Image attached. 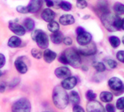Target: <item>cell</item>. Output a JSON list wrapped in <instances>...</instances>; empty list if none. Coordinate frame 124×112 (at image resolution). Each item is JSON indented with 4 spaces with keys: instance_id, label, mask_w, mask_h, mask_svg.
Here are the masks:
<instances>
[{
    "instance_id": "cell-1",
    "label": "cell",
    "mask_w": 124,
    "mask_h": 112,
    "mask_svg": "<svg viewBox=\"0 0 124 112\" xmlns=\"http://www.w3.org/2000/svg\"><path fill=\"white\" fill-rule=\"evenodd\" d=\"M52 101L55 106L60 110L65 109L68 105L70 102L69 95L61 85L56 86L53 90Z\"/></svg>"
},
{
    "instance_id": "cell-2",
    "label": "cell",
    "mask_w": 124,
    "mask_h": 112,
    "mask_svg": "<svg viewBox=\"0 0 124 112\" xmlns=\"http://www.w3.org/2000/svg\"><path fill=\"white\" fill-rule=\"evenodd\" d=\"M100 20L103 26L108 31L114 32L121 29L122 20L117 15H114L109 12L101 15Z\"/></svg>"
},
{
    "instance_id": "cell-3",
    "label": "cell",
    "mask_w": 124,
    "mask_h": 112,
    "mask_svg": "<svg viewBox=\"0 0 124 112\" xmlns=\"http://www.w3.org/2000/svg\"><path fill=\"white\" fill-rule=\"evenodd\" d=\"M63 54L67 58L68 64L75 68L80 67L82 64V59L80 54L77 50L73 48H69L64 52Z\"/></svg>"
},
{
    "instance_id": "cell-4",
    "label": "cell",
    "mask_w": 124,
    "mask_h": 112,
    "mask_svg": "<svg viewBox=\"0 0 124 112\" xmlns=\"http://www.w3.org/2000/svg\"><path fill=\"white\" fill-rule=\"evenodd\" d=\"M31 38L36 42L39 48L42 49H46L49 46V38L47 34L42 30H34L31 34Z\"/></svg>"
},
{
    "instance_id": "cell-5",
    "label": "cell",
    "mask_w": 124,
    "mask_h": 112,
    "mask_svg": "<svg viewBox=\"0 0 124 112\" xmlns=\"http://www.w3.org/2000/svg\"><path fill=\"white\" fill-rule=\"evenodd\" d=\"M12 112H31V105L29 100L26 98H20L12 105Z\"/></svg>"
},
{
    "instance_id": "cell-6",
    "label": "cell",
    "mask_w": 124,
    "mask_h": 112,
    "mask_svg": "<svg viewBox=\"0 0 124 112\" xmlns=\"http://www.w3.org/2000/svg\"><path fill=\"white\" fill-rule=\"evenodd\" d=\"M96 51H97V49H96V44L92 42H91L89 44H87L86 46H82L78 50L79 54L82 55H85V56H90V55H95Z\"/></svg>"
},
{
    "instance_id": "cell-7",
    "label": "cell",
    "mask_w": 124,
    "mask_h": 112,
    "mask_svg": "<svg viewBox=\"0 0 124 112\" xmlns=\"http://www.w3.org/2000/svg\"><path fill=\"white\" fill-rule=\"evenodd\" d=\"M86 109L87 112H105V108L98 101H89L87 104Z\"/></svg>"
},
{
    "instance_id": "cell-8",
    "label": "cell",
    "mask_w": 124,
    "mask_h": 112,
    "mask_svg": "<svg viewBox=\"0 0 124 112\" xmlns=\"http://www.w3.org/2000/svg\"><path fill=\"white\" fill-rule=\"evenodd\" d=\"M108 84L109 88L114 91H120L124 89L123 82L117 77H113V78L110 79Z\"/></svg>"
},
{
    "instance_id": "cell-9",
    "label": "cell",
    "mask_w": 124,
    "mask_h": 112,
    "mask_svg": "<svg viewBox=\"0 0 124 112\" xmlns=\"http://www.w3.org/2000/svg\"><path fill=\"white\" fill-rule=\"evenodd\" d=\"M76 40L78 44L83 46L89 44L92 40V35L87 31H84L83 33L77 35Z\"/></svg>"
},
{
    "instance_id": "cell-10",
    "label": "cell",
    "mask_w": 124,
    "mask_h": 112,
    "mask_svg": "<svg viewBox=\"0 0 124 112\" xmlns=\"http://www.w3.org/2000/svg\"><path fill=\"white\" fill-rule=\"evenodd\" d=\"M55 75L59 79H67L71 76V71L67 67H60L55 69Z\"/></svg>"
},
{
    "instance_id": "cell-11",
    "label": "cell",
    "mask_w": 124,
    "mask_h": 112,
    "mask_svg": "<svg viewBox=\"0 0 124 112\" xmlns=\"http://www.w3.org/2000/svg\"><path fill=\"white\" fill-rule=\"evenodd\" d=\"M77 84V79L74 76H70L64 79L61 82V86L65 90H72Z\"/></svg>"
},
{
    "instance_id": "cell-12",
    "label": "cell",
    "mask_w": 124,
    "mask_h": 112,
    "mask_svg": "<svg viewBox=\"0 0 124 112\" xmlns=\"http://www.w3.org/2000/svg\"><path fill=\"white\" fill-rule=\"evenodd\" d=\"M9 29L12 32L16 34V35L18 36H23L26 31L25 27H23V25L14 22H11L9 23Z\"/></svg>"
},
{
    "instance_id": "cell-13",
    "label": "cell",
    "mask_w": 124,
    "mask_h": 112,
    "mask_svg": "<svg viewBox=\"0 0 124 112\" xmlns=\"http://www.w3.org/2000/svg\"><path fill=\"white\" fill-rule=\"evenodd\" d=\"M42 5H43V0H31L28 5L29 12L32 14L37 13L40 9Z\"/></svg>"
},
{
    "instance_id": "cell-14",
    "label": "cell",
    "mask_w": 124,
    "mask_h": 112,
    "mask_svg": "<svg viewBox=\"0 0 124 112\" xmlns=\"http://www.w3.org/2000/svg\"><path fill=\"white\" fill-rule=\"evenodd\" d=\"M41 17L45 22H50L54 20L55 17V14L52 10L49 9V8H46L41 13Z\"/></svg>"
},
{
    "instance_id": "cell-15",
    "label": "cell",
    "mask_w": 124,
    "mask_h": 112,
    "mask_svg": "<svg viewBox=\"0 0 124 112\" xmlns=\"http://www.w3.org/2000/svg\"><path fill=\"white\" fill-rule=\"evenodd\" d=\"M43 57L44 61H45L46 63L50 64L55 60V58L57 57V54L55 52L52 51L51 49H46L43 52Z\"/></svg>"
},
{
    "instance_id": "cell-16",
    "label": "cell",
    "mask_w": 124,
    "mask_h": 112,
    "mask_svg": "<svg viewBox=\"0 0 124 112\" xmlns=\"http://www.w3.org/2000/svg\"><path fill=\"white\" fill-rule=\"evenodd\" d=\"M96 9H97V11L100 12L101 15L110 12L108 5V2L106 0H100V1L98 2V3H97Z\"/></svg>"
},
{
    "instance_id": "cell-17",
    "label": "cell",
    "mask_w": 124,
    "mask_h": 112,
    "mask_svg": "<svg viewBox=\"0 0 124 112\" xmlns=\"http://www.w3.org/2000/svg\"><path fill=\"white\" fill-rule=\"evenodd\" d=\"M59 22L63 25H69L75 22V19L71 14H64L59 18Z\"/></svg>"
},
{
    "instance_id": "cell-18",
    "label": "cell",
    "mask_w": 124,
    "mask_h": 112,
    "mask_svg": "<svg viewBox=\"0 0 124 112\" xmlns=\"http://www.w3.org/2000/svg\"><path fill=\"white\" fill-rule=\"evenodd\" d=\"M14 65H15L16 70L21 74H25L28 71L27 66H26V64L24 63V61L20 59H16L14 62Z\"/></svg>"
},
{
    "instance_id": "cell-19",
    "label": "cell",
    "mask_w": 124,
    "mask_h": 112,
    "mask_svg": "<svg viewBox=\"0 0 124 112\" xmlns=\"http://www.w3.org/2000/svg\"><path fill=\"white\" fill-rule=\"evenodd\" d=\"M50 38H51V40L53 44H60L61 42H63L64 40V35L63 34H62L61 31H57V32H55V33H52L50 36Z\"/></svg>"
},
{
    "instance_id": "cell-20",
    "label": "cell",
    "mask_w": 124,
    "mask_h": 112,
    "mask_svg": "<svg viewBox=\"0 0 124 112\" xmlns=\"http://www.w3.org/2000/svg\"><path fill=\"white\" fill-rule=\"evenodd\" d=\"M21 39L17 36H12L8 42V46L11 48H17L21 46Z\"/></svg>"
},
{
    "instance_id": "cell-21",
    "label": "cell",
    "mask_w": 124,
    "mask_h": 112,
    "mask_svg": "<svg viewBox=\"0 0 124 112\" xmlns=\"http://www.w3.org/2000/svg\"><path fill=\"white\" fill-rule=\"evenodd\" d=\"M69 99H70V102H71L73 105H78L79 102H80V97H79V94L78 93L77 91H75V90H73L70 93Z\"/></svg>"
},
{
    "instance_id": "cell-22",
    "label": "cell",
    "mask_w": 124,
    "mask_h": 112,
    "mask_svg": "<svg viewBox=\"0 0 124 112\" xmlns=\"http://www.w3.org/2000/svg\"><path fill=\"white\" fill-rule=\"evenodd\" d=\"M100 98L102 102H110L113 99V94L108 91H103L100 93Z\"/></svg>"
},
{
    "instance_id": "cell-23",
    "label": "cell",
    "mask_w": 124,
    "mask_h": 112,
    "mask_svg": "<svg viewBox=\"0 0 124 112\" xmlns=\"http://www.w3.org/2000/svg\"><path fill=\"white\" fill-rule=\"evenodd\" d=\"M47 28H48V30L52 32V33H55V32H57L59 31V24L58 23V22L53 20L50 22H49L48 25H47Z\"/></svg>"
},
{
    "instance_id": "cell-24",
    "label": "cell",
    "mask_w": 124,
    "mask_h": 112,
    "mask_svg": "<svg viewBox=\"0 0 124 112\" xmlns=\"http://www.w3.org/2000/svg\"><path fill=\"white\" fill-rule=\"evenodd\" d=\"M34 21L33 20H31V18H27L25 19L24 21V27L25 29V30H27L29 31H31L32 30H34Z\"/></svg>"
},
{
    "instance_id": "cell-25",
    "label": "cell",
    "mask_w": 124,
    "mask_h": 112,
    "mask_svg": "<svg viewBox=\"0 0 124 112\" xmlns=\"http://www.w3.org/2000/svg\"><path fill=\"white\" fill-rule=\"evenodd\" d=\"M114 11L117 15H122L124 14V5L120 2L115 3L114 5Z\"/></svg>"
},
{
    "instance_id": "cell-26",
    "label": "cell",
    "mask_w": 124,
    "mask_h": 112,
    "mask_svg": "<svg viewBox=\"0 0 124 112\" xmlns=\"http://www.w3.org/2000/svg\"><path fill=\"white\" fill-rule=\"evenodd\" d=\"M108 40H109V43H110L111 46L114 49L117 48L120 44V40L117 36H111V37H109Z\"/></svg>"
},
{
    "instance_id": "cell-27",
    "label": "cell",
    "mask_w": 124,
    "mask_h": 112,
    "mask_svg": "<svg viewBox=\"0 0 124 112\" xmlns=\"http://www.w3.org/2000/svg\"><path fill=\"white\" fill-rule=\"evenodd\" d=\"M93 67L96 69V70L97 72L102 73L105 70V66L102 62H99V61L94 62L93 63Z\"/></svg>"
},
{
    "instance_id": "cell-28",
    "label": "cell",
    "mask_w": 124,
    "mask_h": 112,
    "mask_svg": "<svg viewBox=\"0 0 124 112\" xmlns=\"http://www.w3.org/2000/svg\"><path fill=\"white\" fill-rule=\"evenodd\" d=\"M60 7L62 10H64L65 11H71V9H72V5H71V3H70L68 2L62 1V2L61 3Z\"/></svg>"
},
{
    "instance_id": "cell-29",
    "label": "cell",
    "mask_w": 124,
    "mask_h": 112,
    "mask_svg": "<svg viewBox=\"0 0 124 112\" xmlns=\"http://www.w3.org/2000/svg\"><path fill=\"white\" fill-rule=\"evenodd\" d=\"M31 55L36 59H40L43 56L41 52L37 49H32L31 51Z\"/></svg>"
},
{
    "instance_id": "cell-30",
    "label": "cell",
    "mask_w": 124,
    "mask_h": 112,
    "mask_svg": "<svg viewBox=\"0 0 124 112\" xmlns=\"http://www.w3.org/2000/svg\"><path fill=\"white\" fill-rule=\"evenodd\" d=\"M116 108L118 110H124V97H120L117 100Z\"/></svg>"
},
{
    "instance_id": "cell-31",
    "label": "cell",
    "mask_w": 124,
    "mask_h": 112,
    "mask_svg": "<svg viewBox=\"0 0 124 112\" xmlns=\"http://www.w3.org/2000/svg\"><path fill=\"white\" fill-rule=\"evenodd\" d=\"M86 98L89 100V101H93L95 100V99L96 98V94L92 91V90H87L86 93Z\"/></svg>"
},
{
    "instance_id": "cell-32",
    "label": "cell",
    "mask_w": 124,
    "mask_h": 112,
    "mask_svg": "<svg viewBox=\"0 0 124 112\" xmlns=\"http://www.w3.org/2000/svg\"><path fill=\"white\" fill-rule=\"evenodd\" d=\"M16 11L17 12H19L20 14H27L29 12L28 6H17L16 7Z\"/></svg>"
},
{
    "instance_id": "cell-33",
    "label": "cell",
    "mask_w": 124,
    "mask_h": 112,
    "mask_svg": "<svg viewBox=\"0 0 124 112\" xmlns=\"http://www.w3.org/2000/svg\"><path fill=\"white\" fill-rule=\"evenodd\" d=\"M76 6L79 9H84L87 6V2H86V0H78L77 1Z\"/></svg>"
},
{
    "instance_id": "cell-34",
    "label": "cell",
    "mask_w": 124,
    "mask_h": 112,
    "mask_svg": "<svg viewBox=\"0 0 124 112\" xmlns=\"http://www.w3.org/2000/svg\"><path fill=\"white\" fill-rule=\"evenodd\" d=\"M117 58L119 61L122 62V63H124V51L121 50V51H119L117 52Z\"/></svg>"
},
{
    "instance_id": "cell-35",
    "label": "cell",
    "mask_w": 124,
    "mask_h": 112,
    "mask_svg": "<svg viewBox=\"0 0 124 112\" xmlns=\"http://www.w3.org/2000/svg\"><path fill=\"white\" fill-rule=\"evenodd\" d=\"M107 64L109 66L110 68L111 69H115L117 67V63L114 61V60H112V59H109L108 60V61H107Z\"/></svg>"
},
{
    "instance_id": "cell-36",
    "label": "cell",
    "mask_w": 124,
    "mask_h": 112,
    "mask_svg": "<svg viewBox=\"0 0 124 112\" xmlns=\"http://www.w3.org/2000/svg\"><path fill=\"white\" fill-rule=\"evenodd\" d=\"M63 43L66 46H70V45L73 44V40L71 37H65L64 38Z\"/></svg>"
},
{
    "instance_id": "cell-37",
    "label": "cell",
    "mask_w": 124,
    "mask_h": 112,
    "mask_svg": "<svg viewBox=\"0 0 124 112\" xmlns=\"http://www.w3.org/2000/svg\"><path fill=\"white\" fill-rule=\"evenodd\" d=\"M105 110H106V111H107V112H115L114 106L112 104H110V103H108V104L106 105Z\"/></svg>"
},
{
    "instance_id": "cell-38",
    "label": "cell",
    "mask_w": 124,
    "mask_h": 112,
    "mask_svg": "<svg viewBox=\"0 0 124 112\" xmlns=\"http://www.w3.org/2000/svg\"><path fill=\"white\" fill-rule=\"evenodd\" d=\"M58 61L61 63V64H68V63H67V58H66V57L64 56V55L62 53L60 56H59V58H58Z\"/></svg>"
},
{
    "instance_id": "cell-39",
    "label": "cell",
    "mask_w": 124,
    "mask_h": 112,
    "mask_svg": "<svg viewBox=\"0 0 124 112\" xmlns=\"http://www.w3.org/2000/svg\"><path fill=\"white\" fill-rule=\"evenodd\" d=\"M73 112H85V110L83 109L82 107H81L78 105H76L73 106Z\"/></svg>"
},
{
    "instance_id": "cell-40",
    "label": "cell",
    "mask_w": 124,
    "mask_h": 112,
    "mask_svg": "<svg viewBox=\"0 0 124 112\" xmlns=\"http://www.w3.org/2000/svg\"><path fill=\"white\" fill-rule=\"evenodd\" d=\"M5 64V57L3 54L0 53V69L4 67Z\"/></svg>"
},
{
    "instance_id": "cell-41",
    "label": "cell",
    "mask_w": 124,
    "mask_h": 112,
    "mask_svg": "<svg viewBox=\"0 0 124 112\" xmlns=\"http://www.w3.org/2000/svg\"><path fill=\"white\" fill-rule=\"evenodd\" d=\"M48 7H53L54 6V2L53 0H44Z\"/></svg>"
},
{
    "instance_id": "cell-42",
    "label": "cell",
    "mask_w": 124,
    "mask_h": 112,
    "mask_svg": "<svg viewBox=\"0 0 124 112\" xmlns=\"http://www.w3.org/2000/svg\"><path fill=\"white\" fill-rule=\"evenodd\" d=\"M6 89V84L5 83L0 84V93H4Z\"/></svg>"
},
{
    "instance_id": "cell-43",
    "label": "cell",
    "mask_w": 124,
    "mask_h": 112,
    "mask_svg": "<svg viewBox=\"0 0 124 112\" xmlns=\"http://www.w3.org/2000/svg\"><path fill=\"white\" fill-rule=\"evenodd\" d=\"M63 0H53L54 2V6H55L56 7H60L61 3L62 2Z\"/></svg>"
},
{
    "instance_id": "cell-44",
    "label": "cell",
    "mask_w": 124,
    "mask_h": 112,
    "mask_svg": "<svg viewBox=\"0 0 124 112\" xmlns=\"http://www.w3.org/2000/svg\"><path fill=\"white\" fill-rule=\"evenodd\" d=\"M84 31H85V30L84 29L83 27H78L76 29V34H77V35H78V34L83 33Z\"/></svg>"
},
{
    "instance_id": "cell-45",
    "label": "cell",
    "mask_w": 124,
    "mask_h": 112,
    "mask_svg": "<svg viewBox=\"0 0 124 112\" xmlns=\"http://www.w3.org/2000/svg\"><path fill=\"white\" fill-rule=\"evenodd\" d=\"M121 29L124 30V18L122 20V25H121Z\"/></svg>"
},
{
    "instance_id": "cell-46",
    "label": "cell",
    "mask_w": 124,
    "mask_h": 112,
    "mask_svg": "<svg viewBox=\"0 0 124 112\" xmlns=\"http://www.w3.org/2000/svg\"><path fill=\"white\" fill-rule=\"evenodd\" d=\"M90 18V15H85V16L83 17V19L86 20V19H89Z\"/></svg>"
},
{
    "instance_id": "cell-47",
    "label": "cell",
    "mask_w": 124,
    "mask_h": 112,
    "mask_svg": "<svg viewBox=\"0 0 124 112\" xmlns=\"http://www.w3.org/2000/svg\"><path fill=\"white\" fill-rule=\"evenodd\" d=\"M122 42H123V44L124 45V35L123 36V38H122Z\"/></svg>"
},
{
    "instance_id": "cell-48",
    "label": "cell",
    "mask_w": 124,
    "mask_h": 112,
    "mask_svg": "<svg viewBox=\"0 0 124 112\" xmlns=\"http://www.w3.org/2000/svg\"><path fill=\"white\" fill-rule=\"evenodd\" d=\"M0 75H2V73L1 72H0Z\"/></svg>"
},
{
    "instance_id": "cell-49",
    "label": "cell",
    "mask_w": 124,
    "mask_h": 112,
    "mask_svg": "<svg viewBox=\"0 0 124 112\" xmlns=\"http://www.w3.org/2000/svg\"><path fill=\"white\" fill-rule=\"evenodd\" d=\"M123 112H124V110H123Z\"/></svg>"
},
{
    "instance_id": "cell-50",
    "label": "cell",
    "mask_w": 124,
    "mask_h": 112,
    "mask_svg": "<svg viewBox=\"0 0 124 112\" xmlns=\"http://www.w3.org/2000/svg\"><path fill=\"white\" fill-rule=\"evenodd\" d=\"M43 112H46V111H43Z\"/></svg>"
},
{
    "instance_id": "cell-51",
    "label": "cell",
    "mask_w": 124,
    "mask_h": 112,
    "mask_svg": "<svg viewBox=\"0 0 124 112\" xmlns=\"http://www.w3.org/2000/svg\"><path fill=\"white\" fill-rule=\"evenodd\" d=\"M77 1H78V0H77Z\"/></svg>"
}]
</instances>
